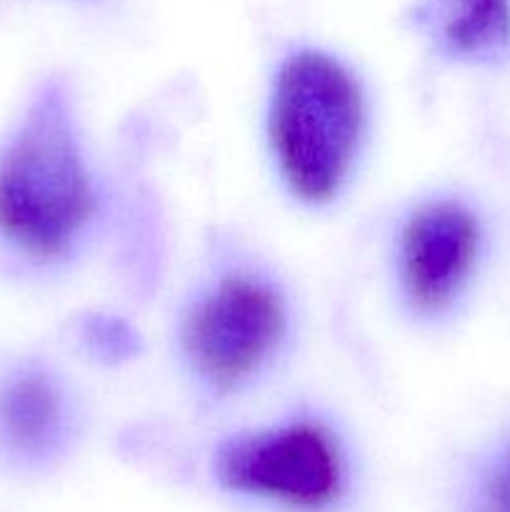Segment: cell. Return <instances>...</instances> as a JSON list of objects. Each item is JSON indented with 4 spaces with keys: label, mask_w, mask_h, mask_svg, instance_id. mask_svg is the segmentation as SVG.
Segmentation results:
<instances>
[{
    "label": "cell",
    "mask_w": 510,
    "mask_h": 512,
    "mask_svg": "<svg viewBox=\"0 0 510 512\" xmlns=\"http://www.w3.org/2000/svg\"><path fill=\"white\" fill-rule=\"evenodd\" d=\"M215 473L238 493L318 510L338 495L340 455L323 428L298 423L228 443L218 453Z\"/></svg>",
    "instance_id": "obj_3"
},
{
    "label": "cell",
    "mask_w": 510,
    "mask_h": 512,
    "mask_svg": "<svg viewBox=\"0 0 510 512\" xmlns=\"http://www.w3.org/2000/svg\"><path fill=\"white\" fill-rule=\"evenodd\" d=\"M478 250V223L455 203L420 210L403 233V280L425 313L443 310L468 275Z\"/></svg>",
    "instance_id": "obj_5"
},
{
    "label": "cell",
    "mask_w": 510,
    "mask_h": 512,
    "mask_svg": "<svg viewBox=\"0 0 510 512\" xmlns=\"http://www.w3.org/2000/svg\"><path fill=\"white\" fill-rule=\"evenodd\" d=\"M283 333L275 293L248 278L223 280L185 323V350L213 388L248 378Z\"/></svg>",
    "instance_id": "obj_4"
},
{
    "label": "cell",
    "mask_w": 510,
    "mask_h": 512,
    "mask_svg": "<svg viewBox=\"0 0 510 512\" xmlns=\"http://www.w3.org/2000/svg\"><path fill=\"white\" fill-rule=\"evenodd\" d=\"M418 23L443 53L470 63H490L510 48L508 0H423Z\"/></svg>",
    "instance_id": "obj_6"
},
{
    "label": "cell",
    "mask_w": 510,
    "mask_h": 512,
    "mask_svg": "<svg viewBox=\"0 0 510 512\" xmlns=\"http://www.w3.org/2000/svg\"><path fill=\"white\" fill-rule=\"evenodd\" d=\"M360 90L335 60L298 53L280 68L270 135L290 188L328 200L343 183L360 135Z\"/></svg>",
    "instance_id": "obj_2"
},
{
    "label": "cell",
    "mask_w": 510,
    "mask_h": 512,
    "mask_svg": "<svg viewBox=\"0 0 510 512\" xmlns=\"http://www.w3.org/2000/svg\"><path fill=\"white\" fill-rule=\"evenodd\" d=\"M475 512H510V443L485 470L475 498Z\"/></svg>",
    "instance_id": "obj_9"
},
{
    "label": "cell",
    "mask_w": 510,
    "mask_h": 512,
    "mask_svg": "<svg viewBox=\"0 0 510 512\" xmlns=\"http://www.w3.org/2000/svg\"><path fill=\"white\" fill-rule=\"evenodd\" d=\"M85 348L103 363H123L140 350V338L125 320L115 315L95 313L83 320L80 328Z\"/></svg>",
    "instance_id": "obj_8"
},
{
    "label": "cell",
    "mask_w": 510,
    "mask_h": 512,
    "mask_svg": "<svg viewBox=\"0 0 510 512\" xmlns=\"http://www.w3.org/2000/svg\"><path fill=\"white\" fill-rule=\"evenodd\" d=\"M93 188L65 98L48 90L0 160V233L35 258H53L80 233Z\"/></svg>",
    "instance_id": "obj_1"
},
{
    "label": "cell",
    "mask_w": 510,
    "mask_h": 512,
    "mask_svg": "<svg viewBox=\"0 0 510 512\" xmlns=\"http://www.w3.org/2000/svg\"><path fill=\"white\" fill-rule=\"evenodd\" d=\"M63 403L50 378L28 373L5 385L0 393V430L18 453L38 458L60 438Z\"/></svg>",
    "instance_id": "obj_7"
}]
</instances>
